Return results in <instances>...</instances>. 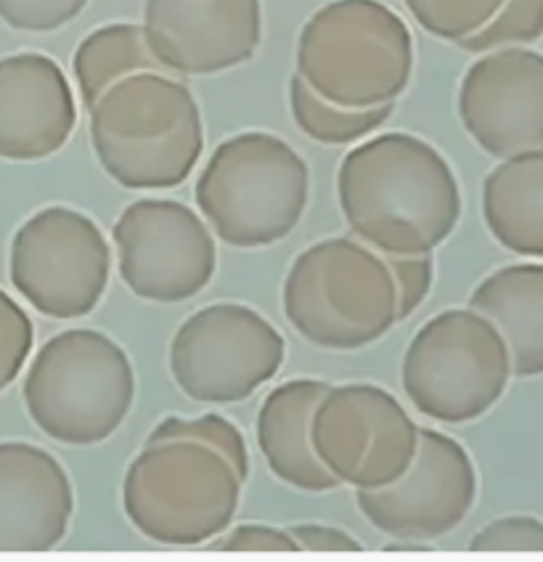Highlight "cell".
Returning <instances> with one entry per match:
<instances>
[{"mask_svg":"<svg viewBox=\"0 0 543 562\" xmlns=\"http://www.w3.org/2000/svg\"><path fill=\"white\" fill-rule=\"evenodd\" d=\"M337 196L355 239L380 255L434 252L464 207L449 159L411 133H382L348 151Z\"/></svg>","mask_w":543,"mask_h":562,"instance_id":"cell-1","label":"cell"},{"mask_svg":"<svg viewBox=\"0 0 543 562\" xmlns=\"http://www.w3.org/2000/svg\"><path fill=\"white\" fill-rule=\"evenodd\" d=\"M88 112L93 155L123 189L181 187L204 151L200 104L170 72L131 75Z\"/></svg>","mask_w":543,"mask_h":562,"instance_id":"cell-2","label":"cell"},{"mask_svg":"<svg viewBox=\"0 0 543 562\" xmlns=\"http://www.w3.org/2000/svg\"><path fill=\"white\" fill-rule=\"evenodd\" d=\"M297 75L331 104H395L414 75V35L382 0H331L299 32Z\"/></svg>","mask_w":543,"mask_h":562,"instance_id":"cell-3","label":"cell"},{"mask_svg":"<svg viewBox=\"0 0 543 562\" xmlns=\"http://www.w3.org/2000/svg\"><path fill=\"white\" fill-rule=\"evenodd\" d=\"M310 170L284 138L247 131L210 155L194 200L220 241L239 250L271 247L303 221Z\"/></svg>","mask_w":543,"mask_h":562,"instance_id":"cell-4","label":"cell"},{"mask_svg":"<svg viewBox=\"0 0 543 562\" xmlns=\"http://www.w3.org/2000/svg\"><path fill=\"white\" fill-rule=\"evenodd\" d=\"M30 419L64 446L104 443L136 401V372L104 331L67 329L37 350L22 385Z\"/></svg>","mask_w":543,"mask_h":562,"instance_id":"cell-5","label":"cell"},{"mask_svg":"<svg viewBox=\"0 0 543 562\" xmlns=\"http://www.w3.org/2000/svg\"><path fill=\"white\" fill-rule=\"evenodd\" d=\"M284 316L326 350L366 348L395 327V281L380 252L355 236L303 250L281 286Z\"/></svg>","mask_w":543,"mask_h":562,"instance_id":"cell-6","label":"cell"},{"mask_svg":"<svg viewBox=\"0 0 543 562\" xmlns=\"http://www.w3.org/2000/svg\"><path fill=\"white\" fill-rule=\"evenodd\" d=\"M241 477L213 446L146 443L127 464L123 509L140 536L165 547H200L226 533L241 502Z\"/></svg>","mask_w":543,"mask_h":562,"instance_id":"cell-7","label":"cell"},{"mask_svg":"<svg viewBox=\"0 0 543 562\" xmlns=\"http://www.w3.org/2000/svg\"><path fill=\"white\" fill-rule=\"evenodd\" d=\"M400 380L427 419L464 425L501 401L512 361L501 331L483 313L451 308L430 318L408 342Z\"/></svg>","mask_w":543,"mask_h":562,"instance_id":"cell-8","label":"cell"},{"mask_svg":"<svg viewBox=\"0 0 543 562\" xmlns=\"http://www.w3.org/2000/svg\"><path fill=\"white\" fill-rule=\"evenodd\" d=\"M286 342L249 305L215 303L191 313L170 342V372L200 404H241L279 374Z\"/></svg>","mask_w":543,"mask_h":562,"instance_id":"cell-9","label":"cell"},{"mask_svg":"<svg viewBox=\"0 0 543 562\" xmlns=\"http://www.w3.org/2000/svg\"><path fill=\"white\" fill-rule=\"evenodd\" d=\"M14 290L48 318L95 311L112 273V252L93 218L72 207H43L11 239Z\"/></svg>","mask_w":543,"mask_h":562,"instance_id":"cell-10","label":"cell"},{"mask_svg":"<svg viewBox=\"0 0 543 562\" xmlns=\"http://www.w3.org/2000/svg\"><path fill=\"white\" fill-rule=\"evenodd\" d=\"M318 462L353 488H385L414 462L419 425L404 404L372 382L329 385L310 419Z\"/></svg>","mask_w":543,"mask_h":562,"instance_id":"cell-11","label":"cell"},{"mask_svg":"<svg viewBox=\"0 0 543 562\" xmlns=\"http://www.w3.org/2000/svg\"><path fill=\"white\" fill-rule=\"evenodd\" d=\"M112 239L125 286L149 303H183L215 277V236L183 202L144 196L127 204Z\"/></svg>","mask_w":543,"mask_h":562,"instance_id":"cell-12","label":"cell"},{"mask_svg":"<svg viewBox=\"0 0 543 562\" xmlns=\"http://www.w3.org/2000/svg\"><path fill=\"white\" fill-rule=\"evenodd\" d=\"M477 470L456 438L419 427L414 462L385 488H358L355 502L376 531L398 541H432L459 528L475 507Z\"/></svg>","mask_w":543,"mask_h":562,"instance_id":"cell-13","label":"cell"},{"mask_svg":"<svg viewBox=\"0 0 543 562\" xmlns=\"http://www.w3.org/2000/svg\"><path fill=\"white\" fill-rule=\"evenodd\" d=\"M459 117L485 155L509 159L543 151L541 50H485L459 86Z\"/></svg>","mask_w":543,"mask_h":562,"instance_id":"cell-14","label":"cell"},{"mask_svg":"<svg viewBox=\"0 0 543 562\" xmlns=\"http://www.w3.org/2000/svg\"><path fill=\"white\" fill-rule=\"evenodd\" d=\"M144 35L172 75H217L241 67L263 41L260 0H146Z\"/></svg>","mask_w":543,"mask_h":562,"instance_id":"cell-15","label":"cell"},{"mask_svg":"<svg viewBox=\"0 0 543 562\" xmlns=\"http://www.w3.org/2000/svg\"><path fill=\"white\" fill-rule=\"evenodd\" d=\"M75 125L78 101L59 61L35 50L0 59V157L46 159L67 146Z\"/></svg>","mask_w":543,"mask_h":562,"instance_id":"cell-16","label":"cell"},{"mask_svg":"<svg viewBox=\"0 0 543 562\" xmlns=\"http://www.w3.org/2000/svg\"><path fill=\"white\" fill-rule=\"evenodd\" d=\"M75 488L54 453L0 443V552H50L69 531Z\"/></svg>","mask_w":543,"mask_h":562,"instance_id":"cell-17","label":"cell"},{"mask_svg":"<svg viewBox=\"0 0 543 562\" xmlns=\"http://www.w3.org/2000/svg\"><path fill=\"white\" fill-rule=\"evenodd\" d=\"M329 382L299 376L273 387L258 412V446L268 470L281 483L308 494H324L340 485L318 462L310 443V419Z\"/></svg>","mask_w":543,"mask_h":562,"instance_id":"cell-18","label":"cell"},{"mask_svg":"<svg viewBox=\"0 0 543 562\" xmlns=\"http://www.w3.org/2000/svg\"><path fill=\"white\" fill-rule=\"evenodd\" d=\"M470 308L501 331L512 376L543 374V263H512L488 273L470 295Z\"/></svg>","mask_w":543,"mask_h":562,"instance_id":"cell-19","label":"cell"},{"mask_svg":"<svg viewBox=\"0 0 543 562\" xmlns=\"http://www.w3.org/2000/svg\"><path fill=\"white\" fill-rule=\"evenodd\" d=\"M483 218L504 250L543 260V151L501 159L485 176Z\"/></svg>","mask_w":543,"mask_h":562,"instance_id":"cell-20","label":"cell"},{"mask_svg":"<svg viewBox=\"0 0 543 562\" xmlns=\"http://www.w3.org/2000/svg\"><path fill=\"white\" fill-rule=\"evenodd\" d=\"M72 72L78 80L82 106L91 110L120 80L140 72H165V67L151 54L140 24L114 22L93 30L75 48Z\"/></svg>","mask_w":543,"mask_h":562,"instance_id":"cell-21","label":"cell"},{"mask_svg":"<svg viewBox=\"0 0 543 562\" xmlns=\"http://www.w3.org/2000/svg\"><path fill=\"white\" fill-rule=\"evenodd\" d=\"M292 117L305 136L326 146H344L372 136L380 125L393 117L395 104L369 106V110H350V106L331 104L318 95L295 72L290 80Z\"/></svg>","mask_w":543,"mask_h":562,"instance_id":"cell-22","label":"cell"},{"mask_svg":"<svg viewBox=\"0 0 543 562\" xmlns=\"http://www.w3.org/2000/svg\"><path fill=\"white\" fill-rule=\"evenodd\" d=\"M178 438L213 446L215 451H220L223 457L228 459V464H231L236 475L241 477V483H247L249 477L247 440L234 422L220 417V414H204V417H194V419L168 417L151 430V436L146 443H162V440H178Z\"/></svg>","mask_w":543,"mask_h":562,"instance_id":"cell-23","label":"cell"},{"mask_svg":"<svg viewBox=\"0 0 543 562\" xmlns=\"http://www.w3.org/2000/svg\"><path fill=\"white\" fill-rule=\"evenodd\" d=\"M504 0H406V9L432 37L459 43L498 14Z\"/></svg>","mask_w":543,"mask_h":562,"instance_id":"cell-24","label":"cell"},{"mask_svg":"<svg viewBox=\"0 0 543 562\" xmlns=\"http://www.w3.org/2000/svg\"><path fill=\"white\" fill-rule=\"evenodd\" d=\"M543 37V0H504L498 14L477 30L475 35L464 37L456 46L470 54H485L496 48L533 46Z\"/></svg>","mask_w":543,"mask_h":562,"instance_id":"cell-25","label":"cell"},{"mask_svg":"<svg viewBox=\"0 0 543 562\" xmlns=\"http://www.w3.org/2000/svg\"><path fill=\"white\" fill-rule=\"evenodd\" d=\"M32 345H35V327L27 311L9 292L0 290V393L22 374Z\"/></svg>","mask_w":543,"mask_h":562,"instance_id":"cell-26","label":"cell"},{"mask_svg":"<svg viewBox=\"0 0 543 562\" xmlns=\"http://www.w3.org/2000/svg\"><path fill=\"white\" fill-rule=\"evenodd\" d=\"M395 281V316L406 322L425 303L434 281V255H382Z\"/></svg>","mask_w":543,"mask_h":562,"instance_id":"cell-27","label":"cell"},{"mask_svg":"<svg viewBox=\"0 0 543 562\" xmlns=\"http://www.w3.org/2000/svg\"><path fill=\"white\" fill-rule=\"evenodd\" d=\"M472 552H543V520L535 515H507L488 522L470 539Z\"/></svg>","mask_w":543,"mask_h":562,"instance_id":"cell-28","label":"cell"},{"mask_svg":"<svg viewBox=\"0 0 543 562\" xmlns=\"http://www.w3.org/2000/svg\"><path fill=\"white\" fill-rule=\"evenodd\" d=\"M91 0H0V19L22 32H54L78 19Z\"/></svg>","mask_w":543,"mask_h":562,"instance_id":"cell-29","label":"cell"},{"mask_svg":"<svg viewBox=\"0 0 543 562\" xmlns=\"http://www.w3.org/2000/svg\"><path fill=\"white\" fill-rule=\"evenodd\" d=\"M207 544L215 552H299L297 541L286 528L260 526V522L239 526L226 536H215Z\"/></svg>","mask_w":543,"mask_h":562,"instance_id":"cell-30","label":"cell"},{"mask_svg":"<svg viewBox=\"0 0 543 562\" xmlns=\"http://www.w3.org/2000/svg\"><path fill=\"white\" fill-rule=\"evenodd\" d=\"M292 539L297 541L299 552H361V541L342 528L321 526V522H299V526L286 528Z\"/></svg>","mask_w":543,"mask_h":562,"instance_id":"cell-31","label":"cell"}]
</instances>
